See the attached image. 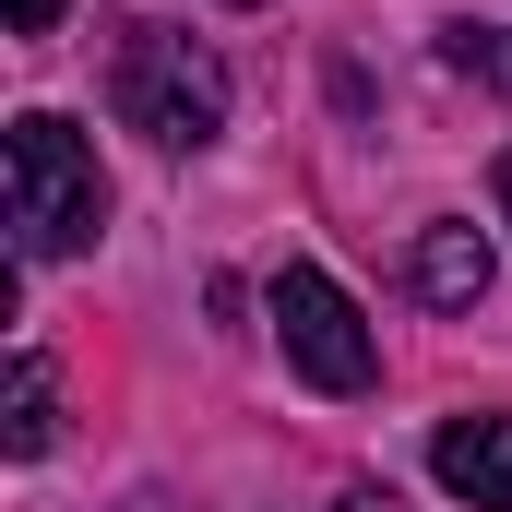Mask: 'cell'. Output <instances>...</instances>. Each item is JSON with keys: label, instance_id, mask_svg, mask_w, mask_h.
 <instances>
[{"label": "cell", "instance_id": "obj_1", "mask_svg": "<svg viewBox=\"0 0 512 512\" xmlns=\"http://www.w3.org/2000/svg\"><path fill=\"white\" fill-rule=\"evenodd\" d=\"M0 179H12V251L24 262L96 251V227H108V167H96V143L60 120V108H24V120H12Z\"/></svg>", "mask_w": 512, "mask_h": 512}, {"label": "cell", "instance_id": "obj_2", "mask_svg": "<svg viewBox=\"0 0 512 512\" xmlns=\"http://www.w3.org/2000/svg\"><path fill=\"white\" fill-rule=\"evenodd\" d=\"M120 120L143 143H167V155H203L215 131H227V60L203 48V36H179V24H120Z\"/></svg>", "mask_w": 512, "mask_h": 512}, {"label": "cell", "instance_id": "obj_3", "mask_svg": "<svg viewBox=\"0 0 512 512\" xmlns=\"http://www.w3.org/2000/svg\"><path fill=\"white\" fill-rule=\"evenodd\" d=\"M274 334H286L298 382H322V393H370L382 382V334L358 322V298H346L322 262H286V274H274Z\"/></svg>", "mask_w": 512, "mask_h": 512}, {"label": "cell", "instance_id": "obj_4", "mask_svg": "<svg viewBox=\"0 0 512 512\" xmlns=\"http://www.w3.org/2000/svg\"><path fill=\"white\" fill-rule=\"evenodd\" d=\"M489 274H501V251H489V227H465V215L417 227V251H405V286H417L429 310H477Z\"/></svg>", "mask_w": 512, "mask_h": 512}, {"label": "cell", "instance_id": "obj_5", "mask_svg": "<svg viewBox=\"0 0 512 512\" xmlns=\"http://www.w3.org/2000/svg\"><path fill=\"white\" fill-rule=\"evenodd\" d=\"M429 477L453 501H477V512H512V417H441Z\"/></svg>", "mask_w": 512, "mask_h": 512}, {"label": "cell", "instance_id": "obj_6", "mask_svg": "<svg viewBox=\"0 0 512 512\" xmlns=\"http://www.w3.org/2000/svg\"><path fill=\"white\" fill-rule=\"evenodd\" d=\"M60 441V382H48V358H12V382H0V453H48Z\"/></svg>", "mask_w": 512, "mask_h": 512}, {"label": "cell", "instance_id": "obj_7", "mask_svg": "<svg viewBox=\"0 0 512 512\" xmlns=\"http://www.w3.org/2000/svg\"><path fill=\"white\" fill-rule=\"evenodd\" d=\"M441 60H453V72H477V84H501V96H512V24H453V36H441Z\"/></svg>", "mask_w": 512, "mask_h": 512}, {"label": "cell", "instance_id": "obj_8", "mask_svg": "<svg viewBox=\"0 0 512 512\" xmlns=\"http://www.w3.org/2000/svg\"><path fill=\"white\" fill-rule=\"evenodd\" d=\"M12 36H60V0H12Z\"/></svg>", "mask_w": 512, "mask_h": 512}, {"label": "cell", "instance_id": "obj_9", "mask_svg": "<svg viewBox=\"0 0 512 512\" xmlns=\"http://www.w3.org/2000/svg\"><path fill=\"white\" fill-rule=\"evenodd\" d=\"M346 512H405V501H393V489H358V501H346Z\"/></svg>", "mask_w": 512, "mask_h": 512}, {"label": "cell", "instance_id": "obj_10", "mask_svg": "<svg viewBox=\"0 0 512 512\" xmlns=\"http://www.w3.org/2000/svg\"><path fill=\"white\" fill-rule=\"evenodd\" d=\"M501 227H512V143H501Z\"/></svg>", "mask_w": 512, "mask_h": 512}, {"label": "cell", "instance_id": "obj_11", "mask_svg": "<svg viewBox=\"0 0 512 512\" xmlns=\"http://www.w3.org/2000/svg\"><path fill=\"white\" fill-rule=\"evenodd\" d=\"M131 512H155V501H131Z\"/></svg>", "mask_w": 512, "mask_h": 512}]
</instances>
